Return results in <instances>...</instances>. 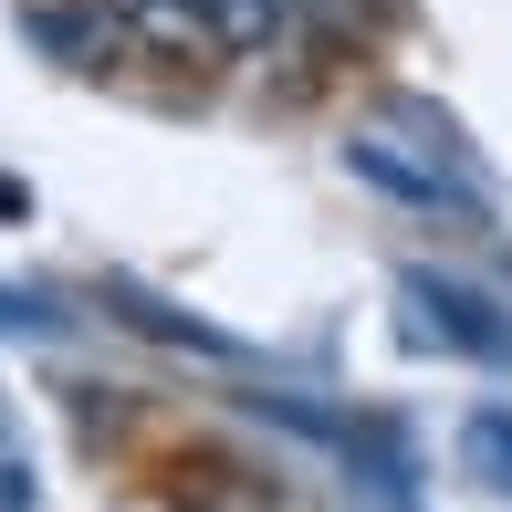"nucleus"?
I'll list each match as a JSON object with an SVG mask.
<instances>
[{
  "label": "nucleus",
  "mask_w": 512,
  "mask_h": 512,
  "mask_svg": "<svg viewBox=\"0 0 512 512\" xmlns=\"http://www.w3.org/2000/svg\"><path fill=\"white\" fill-rule=\"evenodd\" d=\"M136 21H147L157 42H220L209 32V0H136Z\"/></svg>",
  "instance_id": "nucleus-5"
},
{
  "label": "nucleus",
  "mask_w": 512,
  "mask_h": 512,
  "mask_svg": "<svg viewBox=\"0 0 512 512\" xmlns=\"http://www.w3.org/2000/svg\"><path fill=\"white\" fill-rule=\"evenodd\" d=\"M460 460H471V481L512 492V408H471V429H460Z\"/></svg>",
  "instance_id": "nucleus-3"
},
{
  "label": "nucleus",
  "mask_w": 512,
  "mask_h": 512,
  "mask_svg": "<svg viewBox=\"0 0 512 512\" xmlns=\"http://www.w3.org/2000/svg\"><path fill=\"white\" fill-rule=\"evenodd\" d=\"M324 11H335V21H345V32H387V21H398V11H408V0H324Z\"/></svg>",
  "instance_id": "nucleus-6"
},
{
  "label": "nucleus",
  "mask_w": 512,
  "mask_h": 512,
  "mask_svg": "<svg viewBox=\"0 0 512 512\" xmlns=\"http://www.w3.org/2000/svg\"><path fill=\"white\" fill-rule=\"evenodd\" d=\"M408 314H418V335H439V345H471V356H502V324L471 304V293H450V283H408Z\"/></svg>",
  "instance_id": "nucleus-1"
},
{
  "label": "nucleus",
  "mask_w": 512,
  "mask_h": 512,
  "mask_svg": "<svg viewBox=\"0 0 512 512\" xmlns=\"http://www.w3.org/2000/svg\"><path fill=\"white\" fill-rule=\"evenodd\" d=\"M345 157H356V178H377V189H398V199H429V209H439V199H460V189H450V168H408L387 136H356Z\"/></svg>",
  "instance_id": "nucleus-2"
},
{
  "label": "nucleus",
  "mask_w": 512,
  "mask_h": 512,
  "mask_svg": "<svg viewBox=\"0 0 512 512\" xmlns=\"http://www.w3.org/2000/svg\"><path fill=\"white\" fill-rule=\"evenodd\" d=\"M283 11L293 0H209V32H220L230 53H262V42L283 32Z\"/></svg>",
  "instance_id": "nucleus-4"
}]
</instances>
